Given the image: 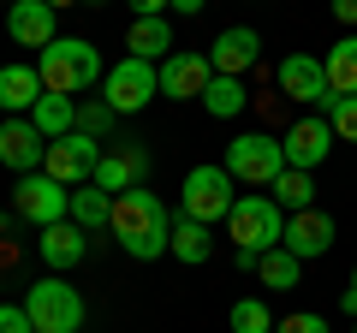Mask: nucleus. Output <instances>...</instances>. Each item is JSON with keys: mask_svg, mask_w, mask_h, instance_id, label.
Masks as SVG:
<instances>
[{"mask_svg": "<svg viewBox=\"0 0 357 333\" xmlns=\"http://www.w3.org/2000/svg\"><path fill=\"white\" fill-rule=\"evenodd\" d=\"M107 226H114L119 250L137 256V262L167 256V244H173V215H167V203L149 191V185L119 191V196H114V220H107Z\"/></svg>", "mask_w": 357, "mask_h": 333, "instance_id": "obj_1", "label": "nucleus"}, {"mask_svg": "<svg viewBox=\"0 0 357 333\" xmlns=\"http://www.w3.org/2000/svg\"><path fill=\"white\" fill-rule=\"evenodd\" d=\"M36 72H42V90H54V95H77V90H89V84H102V48L96 42H84V36H60V42H48V48L36 54Z\"/></svg>", "mask_w": 357, "mask_h": 333, "instance_id": "obj_2", "label": "nucleus"}, {"mask_svg": "<svg viewBox=\"0 0 357 333\" xmlns=\"http://www.w3.org/2000/svg\"><path fill=\"white\" fill-rule=\"evenodd\" d=\"M238 185H250V191H274V179L286 173V149L280 137H268V131H244V137L227 143V161H220Z\"/></svg>", "mask_w": 357, "mask_h": 333, "instance_id": "obj_3", "label": "nucleus"}, {"mask_svg": "<svg viewBox=\"0 0 357 333\" xmlns=\"http://www.w3.org/2000/svg\"><path fill=\"white\" fill-rule=\"evenodd\" d=\"M280 232H286V208L274 196H238L227 215V238L250 256H268V250H280Z\"/></svg>", "mask_w": 357, "mask_h": 333, "instance_id": "obj_4", "label": "nucleus"}, {"mask_svg": "<svg viewBox=\"0 0 357 333\" xmlns=\"http://www.w3.org/2000/svg\"><path fill=\"white\" fill-rule=\"evenodd\" d=\"M232 203H238V179H232L227 166H191L185 173V191H178V215L185 220L215 226V220L232 215Z\"/></svg>", "mask_w": 357, "mask_h": 333, "instance_id": "obj_5", "label": "nucleus"}, {"mask_svg": "<svg viewBox=\"0 0 357 333\" xmlns=\"http://www.w3.org/2000/svg\"><path fill=\"white\" fill-rule=\"evenodd\" d=\"M24 309H30V321H36V333H77L84 327V297H77V286H66L60 274H48V280L30 286Z\"/></svg>", "mask_w": 357, "mask_h": 333, "instance_id": "obj_6", "label": "nucleus"}, {"mask_svg": "<svg viewBox=\"0 0 357 333\" xmlns=\"http://www.w3.org/2000/svg\"><path fill=\"white\" fill-rule=\"evenodd\" d=\"M155 90H161V65L126 54V60L107 65V95H102V102L114 107V114H137V107L155 102Z\"/></svg>", "mask_w": 357, "mask_h": 333, "instance_id": "obj_7", "label": "nucleus"}, {"mask_svg": "<svg viewBox=\"0 0 357 333\" xmlns=\"http://www.w3.org/2000/svg\"><path fill=\"white\" fill-rule=\"evenodd\" d=\"M96 161H102V137L72 131V137L48 143V161H42V173H48V179H60L66 191H77V185L96 179Z\"/></svg>", "mask_w": 357, "mask_h": 333, "instance_id": "obj_8", "label": "nucleus"}, {"mask_svg": "<svg viewBox=\"0 0 357 333\" xmlns=\"http://www.w3.org/2000/svg\"><path fill=\"white\" fill-rule=\"evenodd\" d=\"M13 208L24 220H36V226H54V220H72V191L60 179H48V173H24L13 191Z\"/></svg>", "mask_w": 357, "mask_h": 333, "instance_id": "obj_9", "label": "nucleus"}, {"mask_svg": "<svg viewBox=\"0 0 357 333\" xmlns=\"http://www.w3.org/2000/svg\"><path fill=\"white\" fill-rule=\"evenodd\" d=\"M333 143H340V137H333L328 114H304V119H298V125L280 137V149H286V166H298V173H316V166L333 155Z\"/></svg>", "mask_w": 357, "mask_h": 333, "instance_id": "obj_10", "label": "nucleus"}, {"mask_svg": "<svg viewBox=\"0 0 357 333\" xmlns=\"http://www.w3.org/2000/svg\"><path fill=\"white\" fill-rule=\"evenodd\" d=\"M333 238H340L333 215H321V208H298V215H286L280 250H292L298 262H316V256H328V250H333Z\"/></svg>", "mask_w": 357, "mask_h": 333, "instance_id": "obj_11", "label": "nucleus"}, {"mask_svg": "<svg viewBox=\"0 0 357 333\" xmlns=\"http://www.w3.org/2000/svg\"><path fill=\"white\" fill-rule=\"evenodd\" d=\"M274 77H280V95H292L298 107H328V95H333L328 90V65L316 54H286Z\"/></svg>", "mask_w": 357, "mask_h": 333, "instance_id": "obj_12", "label": "nucleus"}, {"mask_svg": "<svg viewBox=\"0 0 357 333\" xmlns=\"http://www.w3.org/2000/svg\"><path fill=\"white\" fill-rule=\"evenodd\" d=\"M0 161L13 166V173H42V161H48V137L36 131L30 114H13L6 125H0Z\"/></svg>", "mask_w": 357, "mask_h": 333, "instance_id": "obj_13", "label": "nucleus"}, {"mask_svg": "<svg viewBox=\"0 0 357 333\" xmlns=\"http://www.w3.org/2000/svg\"><path fill=\"white\" fill-rule=\"evenodd\" d=\"M143 173H149V149H143V143H119V149H102L89 185L107 191V196H119V191H131V185H143Z\"/></svg>", "mask_w": 357, "mask_h": 333, "instance_id": "obj_14", "label": "nucleus"}, {"mask_svg": "<svg viewBox=\"0 0 357 333\" xmlns=\"http://www.w3.org/2000/svg\"><path fill=\"white\" fill-rule=\"evenodd\" d=\"M208 77H215L208 54H167L161 60V95H173V102H203Z\"/></svg>", "mask_w": 357, "mask_h": 333, "instance_id": "obj_15", "label": "nucleus"}, {"mask_svg": "<svg viewBox=\"0 0 357 333\" xmlns=\"http://www.w3.org/2000/svg\"><path fill=\"white\" fill-rule=\"evenodd\" d=\"M6 36L18 42V48H48V42H60V30H54V6L48 0H13V13H6Z\"/></svg>", "mask_w": 357, "mask_h": 333, "instance_id": "obj_16", "label": "nucleus"}, {"mask_svg": "<svg viewBox=\"0 0 357 333\" xmlns=\"http://www.w3.org/2000/svg\"><path fill=\"white\" fill-rule=\"evenodd\" d=\"M256 54H262V36H256L250 24H232L215 36V48H208V65H215L220 77H244L256 65Z\"/></svg>", "mask_w": 357, "mask_h": 333, "instance_id": "obj_17", "label": "nucleus"}, {"mask_svg": "<svg viewBox=\"0 0 357 333\" xmlns=\"http://www.w3.org/2000/svg\"><path fill=\"white\" fill-rule=\"evenodd\" d=\"M84 256H89V232L77 226V220H54V226H42V262H48L54 274L77 268Z\"/></svg>", "mask_w": 357, "mask_h": 333, "instance_id": "obj_18", "label": "nucleus"}, {"mask_svg": "<svg viewBox=\"0 0 357 333\" xmlns=\"http://www.w3.org/2000/svg\"><path fill=\"white\" fill-rule=\"evenodd\" d=\"M42 95H48V90H42V72H36V65H0V107H6V119L30 114Z\"/></svg>", "mask_w": 357, "mask_h": 333, "instance_id": "obj_19", "label": "nucleus"}, {"mask_svg": "<svg viewBox=\"0 0 357 333\" xmlns=\"http://www.w3.org/2000/svg\"><path fill=\"white\" fill-rule=\"evenodd\" d=\"M30 119H36V131H42L48 143H60V137H72V131H77V102H72V95H54V90H48L36 107H30Z\"/></svg>", "mask_w": 357, "mask_h": 333, "instance_id": "obj_20", "label": "nucleus"}, {"mask_svg": "<svg viewBox=\"0 0 357 333\" xmlns=\"http://www.w3.org/2000/svg\"><path fill=\"white\" fill-rule=\"evenodd\" d=\"M126 48L137 54V60H167L173 54V30H167V18H131V36H126Z\"/></svg>", "mask_w": 357, "mask_h": 333, "instance_id": "obj_21", "label": "nucleus"}, {"mask_svg": "<svg viewBox=\"0 0 357 333\" xmlns=\"http://www.w3.org/2000/svg\"><path fill=\"white\" fill-rule=\"evenodd\" d=\"M203 107L215 119H238L244 107H250V90H244V77H208V90H203Z\"/></svg>", "mask_w": 357, "mask_h": 333, "instance_id": "obj_22", "label": "nucleus"}, {"mask_svg": "<svg viewBox=\"0 0 357 333\" xmlns=\"http://www.w3.org/2000/svg\"><path fill=\"white\" fill-rule=\"evenodd\" d=\"M321 65H328V90L333 95H357V36H340Z\"/></svg>", "mask_w": 357, "mask_h": 333, "instance_id": "obj_23", "label": "nucleus"}, {"mask_svg": "<svg viewBox=\"0 0 357 333\" xmlns=\"http://www.w3.org/2000/svg\"><path fill=\"white\" fill-rule=\"evenodd\" d=\"M167 256L191 262V268H197V262H208V226H203V220H185V215H178V220H173V244H167Z\"/></svg>", "mask_w": 357, "mask_h": 333, "instance_id": "obj_24", "label": "nucleus"}, {"mask_svg": "<svg viewBox=\"0 0 357 333\" xmlns=\"http://www.w3.org/2000/svg\"><path fill=\"white\" fill-rule=\"evenodd\" d=\"M72 220H77L84 232L107 226V220H114V196L96 191V185H77V191H72Z\"/></svg>", "mask_w": 357, "mask_h": 333, "instance_id": "obj_25", "label": "nucleus"}, {"mask_svg": "<svg viewBox=\"0 0 357 333\" xmlns=\"http://www.w3.org/2000/svg\"><path fill=\"white\" fill-rule=\"evenodd\" d=\"M274 203H280L286 215H298V208H316V179H310V173H298V166H286L280 179H274Z\"/></svg>", "mask_w": 357, "mask_h": 333, "instance_id": "obj_26", "label": "nucleus"}, {"mask_svg": "<svg viewBox=\"0 0 357 333\" xmlns=\"http://www.w3.org/2000/svg\"><path fill=\"white\" fill-rule=\"evenodd\" d=\"M298 268H304V262H298L292 250H268V256L256 262V280H262L268 292H292V286H298Z\"/></svg>", "mask_w": 357, "mask_h": 333, "instance_id": "obj_27", "label": "nucleus"}, {"mask_svg": "<svg viewBox=\"0 0 357 333\" xmlns=\"http://www.w3.org/2000/svg\"><path fill=\"white\" fill-rule=\"evenodd\" d=\"M232 333H274V316H268L262 297H238L232 304Z\"/></svg>", "mask_w": 357, "mask_h": 333, "instance_id": "obj_28", "label": "nucleus"}, {"mask_svg": "<svg viewBox=\"0 0 357 333\" xmlns=\"http://www.w3.org/2000/svg\"><path fill=\"white\" fill-rule=\"evenodd\" d=\"M328 125H333V137L357 143V95H328Z\"/></svg>", "mask_w": 357, "mask_h": 333, "instance_id": "obj_29", "label": "nucleus"}, {"mask_svg": "<svg viewBox=\"0 0 357 333\" xmlns=\"http://www.w3.org/2000/svg\"><path fill=\"white\" fill-rule=\"evenodd\" d=\"M114 107H107V102H84V107H77V131H89V137H102V131H114Z\"/></svg>", "mask_w": 357, "mask_h": 333, "instance_id": "obj_30", "label": "nucleus"}, {"mask_svg": "<svg viewBox=\"0 0 357 333\" xmlns=\"http://www.w3.org/2000/svg\"><path fill=\"white\" fill-rule=\"evenodd\" d=\"M0 333H36L30 309H24V304H0Z\"/></svg>", "mask_w": 357, "mask_h": 333, "instance_id": "obj_31", "label": "nucleus"}, {"mask_svg": "<svg viewBox=\"0 0 357 333\" xmlns=\"http://www.w3.org/2000/svg\"><path fill=\"white\" fill-rule=\"evenodd\" d=\"M280 333H328V316H286Z\"/></svg>", "mask_w": 357, "mask_h": 333, "instance_id": "obj_32", "label": "nucleus"}, {"mask_svg": "<svg viewBox=\"0 0 357 333\" xmlns=\"http://www.w3.org/2000/svg\"><path fill=\"white\" fill-rule=\"evenodd\" d=\"M126 6L137 18H167V13H173V0H126Z\"/></svg>", "mask_w": 357, "mask_h": 333, "instance_id": "obj_33", "label": "nucleus"}, {"mask_svg": "<svg viewBox=\"0 0 357 333\" xmlns=\"http://www.w3.org/2000/svg\"><path fill=\"white\" fill-rule=\"evenodd\" d=\"M333 18L340 24H357V0H333Z\"/></svg>", "mask_w": 357, "mask_h": 333, "instance_id": "obj_34", "label": "nucleus"}, {"mask_svg": "<svg viewBox=\"0 0 357 333\" xmlns=\"http://www.w3.org/2000/svg\"><path fill=\"white\" fill-rule=\"evenodd\" d=\"M345 316H357V268H351V286H345Z\"/></svg>", "mask_w": 357, "mask_h": 333, "instance_id": "obj_35", "label": "nucleus"}, {"mask_svg": "<svg viewBox=\"0 0 357 333\" xmlns=\"http://www.w3.org/2000/svg\"><path fill=\"white\" fill-rule=\"evenodd\" d=\"M173 13H185V18H191V13H203V0H173Z\"/></svg>", "mask_w": 357, "mask_h": 333, "instance_id": "obj_36", "label": "nucleus"}, {"mask_svg": "<svg viewBox=\"0 0 357 333\" xmlns=\"http://www.w3.org/2000/svg\"><path fill=\"white\" fill-rule=\"evenodd\" d=\"M48 6H54V13H60V6H84V0H48Z\"/></svg>", "mask_w": 357, "mask_h": 333, "instance_id": "obj_37", "label": "nucleus"}, {"mask_svg": "<svg viewBox=\"0 0 357 333\" xmlns=\"http://www.w3.org/2000/svg\"><path fill=\"white\" fill-rule=\"evenodd\" d=\"M351 321H357V316H351ZM351 333H357V327H351Z\"/></svg>", "mask_w": 357, "mask_h": 333, "instance_id": "obj_38", "label": "nucleus"}]
</instances>
